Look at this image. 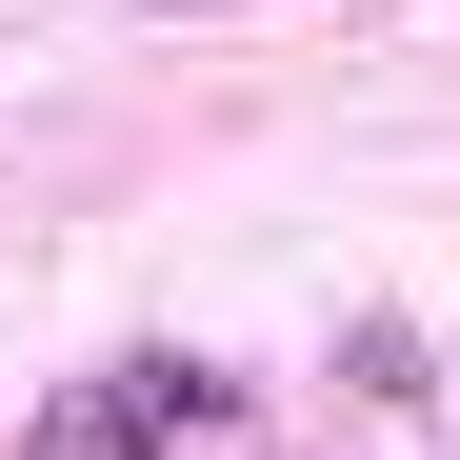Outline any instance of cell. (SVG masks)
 I'll return each mask as SVG.
<instances>
[{
	"mask_svg": "<svg viewBox=\"0 0 460 460\" xmlns=\"http://www.w3.org/2000/svg\"><path fill=\"white\" fill-rule=\"evenodd\" d=\"M161 21H200V0H161Z\"/></svg>",
	"mask_w": 460,
	"mask_h": 460,
	"instance_id": "7a4b0ae2",
	"label": "cell"
},
{
	"mask_svg": "<svg viewBox=\"0 0 460 460\" xmlns=\"http://www.w3.org/2000/svg\"><path fill=\"white\" fill-rule=\"evenodd\" d=\"M161 420H200V360H101L81 401L40 420V460H140V440H161Z\"/></svg>",
	"mask_w": 460,
	"mask_h": 460,
	"instance_id": "6da1fadb",
	"label": "cell"
}]
</instances>
